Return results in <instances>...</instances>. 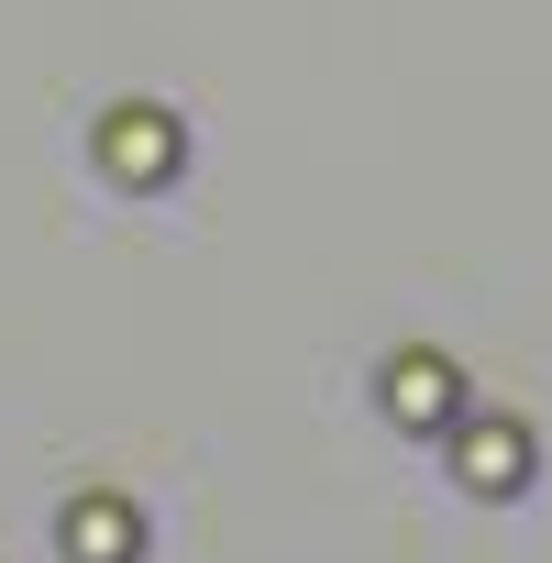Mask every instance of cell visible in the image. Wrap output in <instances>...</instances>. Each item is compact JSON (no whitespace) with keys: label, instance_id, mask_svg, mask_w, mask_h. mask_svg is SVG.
Listing matches in <instances>:
<instances>
[{"label":"cell","instance_id":"cell-4","mask_svg":"<svg viewBox=\"0 0 552 563\" xmlns=\"http://www.w3.org/2000/svg\"><path fill=\"white\" fill-rule=\"evenodd\" d=\"M387 409H398L409 431L453 420V365H442V354H398V365H387Z\"/></svg>","mask_w":552,"mask_h":563},{"label":"cell","instance_id":"cell-2","mask_svg":"<svg viewBox=\"0 0 552 563\" xmlns=\"http://www.w3.org/2000/svg\"><path fill=\"white\" fill-rule=\"evenodd\" d=\"M453 464H464V486H486V497H497V486H530V431H519V420H475Z\"/></svg>","mask_w":552,"mask_h":563},{"label":"cell","instance_id":"cell-1","mask_svg":"<svg viewBox=\"0 0 552 563\" xmlns=\"http://www.w3.org/2000/svg\"><path fill=\"white\" fill-rule=\"evenodd\" d=\"M100 155H111L122 188H166V177H177V122H166V111H111Z\"/></svg>","mask_w":552,"mask_h":563},{"label":"cell","instance_id":"cell-3","mask_svg":"<svg viewBox=\"0 0 552 563\" xmlns=\"http://www.w3.org/2000/svg\"><path fill=\"white\" fill-rule=\"evenodd\" d=\"M67 552H78V563H133V552H144V519H133L122 497H78V508H67Z\"/></svg>","mask_w":552,"mask_h":563}]
</instances>
